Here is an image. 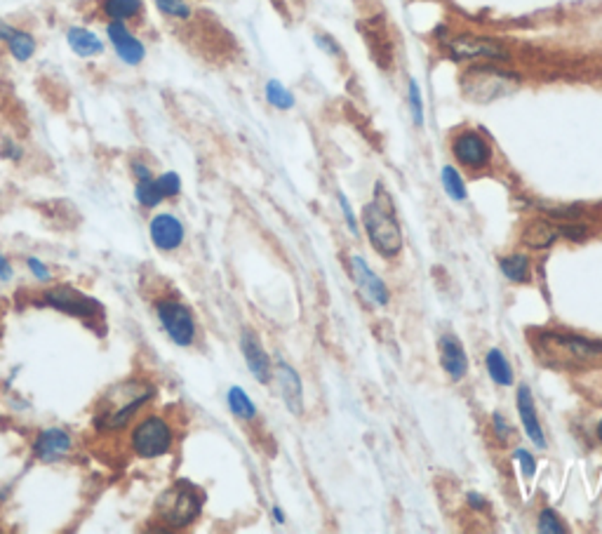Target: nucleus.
<instances>
[{
  "mask_svg": "<svg viewBox=\"0 0 602 534\" xmlns=\"http://www.w3.org/2000/svg\"><path fill=\"white\" fill-rule=\"evenodd\" d=\"M560 236L569 238V241H581V238L586 236V229L584 226H560Z\"/></svg>",
  "mask_w": 602,
  "mask_h": 534,
  "instance_id": "40",
  "label": "nucleus"
},
{
  "mask_svg": "<svg viewBox=\"0 0 602 534\" xmlns=\"http://www.w3.org/2000/svg\"><path fill=\"white\" fill-rule=\"evenodd\" d=\"M107 38L108 43H111L116 56H118L125 67H139V64L147 59V46L132 34V28L128 26V22H108Z\"/></svg>",
  "mask_w": 602,
  "mask_h": 534,
  "instance_id": "11",
  "label": "nucleus"
},
{
  "mask_svg": "<svg viewBox=\"0 0 602 534\" xmlns=\"http://www.w3.org/2000/svg\"><path fill=\"white\" fill-rule=\"evenodd\" d=\"M499 266L504 271V276L511 282H527L529 281V259L525 254H508V257L499 259Z\"/></svg>",
  "mask_w": 602,
  "mask_h": 534,
  "instance_id": "24",
  "label": "nucleus"
},
{
  "mask_svg": "<svg viewBox=\"0 0 602 534\" xmlns=\"http://www.w3.org/2000/svg\"><path fill=\"white\" fill-rule=\"evenodd\" d=\"M447 50L462 62H506L508 50L504 43L487 36L459 34L447 40Z\"/></svg>",
  "mask_w": 602,
  "mask_h": 534,
  "instance_id": "6",
  "label": "nucleus"
},
{
  "mask_svg": "<svg viewBox=\"0 0 602 534\" xmlns=\"http://www.w3.org/2000/svg\"><path fill=\"white\" fill-rule=\"evenodd\" d=\"M151 241L158 250H163V252H172L184 242V226L181 221L177 220L175 214H158L153 217L151 226Z\"/></svg>",
  "mask_w": 602,
  "mask_h": 534,
  "instance_id": "13",
  "label": "nucleus"
},
{
  "mask_svg": "<svg viewBox=\"0 0 602 534\" xmlns=\"http://www.w3.org/2000/svg\"><path fill=\"white\" fill-rule=\"evenodd\" d=\"M339 205H342V210H343V217H346V224H349V229L353 231V233H358V221H355V217H353V210H351L349 200H346V196H343V193H339Z\"/></svg>",
  "mask_w": 602,
  "mask_h": 534,
  "instance_id": "38",
  "label": "nucleus"
},
{
  "mask_svg": "<svg viewBox=\"0 0 602 534\" xmlns=\"http://www.w3.org/2000/svg\"><path fill=\"white\" fill-rule=\"evenodd\" d=\"M156 313L160 325L165 327V332L177 346H191L196 339V323H193L189 306H184L177 299H160L156 304Z\"/></svg>",
  "mask_w": 602,
  "mask_h": 534,
  "instance_id": "8",
  "label": "nucleus"
},
{
  "mask_svg": "<svg viewBox=\"0 0 602 534\" xmlns=\"http://www.w3.org/2000/svg\"><path fill=\"white\" fill-rule=\"evenodd\" d=\"M518 412L520 419H523V426L527 431L529 440L539 447V450H546V436H544V428H541L539 416H536V406L535 398H532V391H529L527 384H520L518 386Z\"/></svg>",
  "mask_w": 602,
  "mask_h": 534,
  "instance_id": "16",
  "label": "nucleus"
},
{
  "mask_svg": "<svg viewBox=\"0 0 602 534\" xmlns=\"http://www.w3.org/2000/svg\"><path fill=\"white\" fill-rule=\"evenodd\" d=\"M315 46L321 47L322 52H327V55H332V56H342V47L337 46V40H334L332 36L318 34V36H315Z\"/></svg>",
  "mask_w": 602,
  "mask_h": 534,
  "instance_id": "36",
  "label": "nucleus"
},
{
  "mask_svg": "<svg viewBox=\"0 0 602 534\" xmlns=\"http://www.w3.org/2000/svg\"><path fill=\"white\" fill-rule=\"evenodd\" d=\"M5 46H7V50H10V55L15 56L17 62H28V59L36 55V47H38V43H36V38L28 34V31L12 26V31L7 34V38H5Z\"/></svg>",
  "mask_w": 602,
  "mask_h": 534,
  "instance_id": "22",
  "label": "nucleus"
},
{
  "mask_svg": "<svg viewBox=\"0 0 602 534\" xmlns=\"http://www.w3.org/2000/svg\"><path fill=\"white\" fill-rule=\"evenodd\" d=\"M560 238V226L551 221H529L527 229L523 231V242L527 248L546 250Z\"/></svg>",
  "mask_w": 602,
  "mask_h": 534,
  "instance_id": "20",
  "label": "nucleus"
},
{
  "mask_svg": "<svg viewBox=\"0 0 602 534\" xmlns=\"http://www.w3.org/2000/svg\"><path fill=\"white\" fill-rule=\"evenodd\" d=\"M438 349H440V365H443V370L450 375V379L459 382V379L466 377L468 358L462 342L456 337H452V334H443L438 342Z\"/></svg>",
  "mask_w": 602,
  "mask_h": 534,
  "instance_id": "15",
  "label": "nucleus"
},
{
  "mask_svg": "<svg viewBox=\"0 0 602 534\" xmlns=\"http://www.w3.org/2000/svg\"><path fill=\"white\" fill-rule=\"evenodd\" d=\"M26 266H28V271H31V276L38 278V281L47 282V281H50V278H52L50 269H47V266L43 264V259H38V257H28V259H26Z\"/></svg>",
  "mask_w": 602,
  "mask_h": 534,
  "instance_id": "34",
  "label": "nucleus"
},
{
  "mask_svg": "<svg viewBox=\"0 0 602 534\" xmlns=\"http://www.w3.org/2000/svg\"><path fill=\"white\" fill-rule=\"evenodd\" d=\"M518 87V76L508 74L506 68L495 67L492 62H483L468 68L462 78V90L468 99L480 104L495 102L499 97L508 95Z\"/></svg>",
  "mask_w": 602,
  "mask_h": 534,
  "instance_id": "3",
  "label": "nucleus"
},
{
  "mask_svg": "<svg viewBox=\"0 0 602 534\" xmlns=\"http://www.w3.org/2000/svg\"><path fill=\"white\" fill-rule=\"evenodd\" d=\"M597 438H600V443H602V419L597 422Z\"/></svg>",
  "mask_w": 602,
  "mask_h": 534,
  "instance_id": "44",
  "label": "nucleus"
},
{
  "mask_svg": "<svg viewBox=\"0 0 602 534\" xmlns=\"http://www.w3.org/2000/svg\"><path fill=\"white\" fill-rule=\"evenodd\" d=\"M264 95H266V102H269L273 108H278V111H290V108L294 107V95L281 83V80H269L264 87Z\"/></svg>",
  "mask_w": 602,
  "mask_h": 534,
  "instance_id": "25",
  "label": "nucleus"
},
{
  "mask_svg": "<svg viewBox=\"0 0 602 534\" xmlns=\"http://www.w3.org/2000/svg\"><path fill=\"white\" fill-rule=\"evenodd\" d=\"M226 400H229V407H231L233 415L240 416V419H245V422H250V419L257 416V407H254V403L250 400V395L245 394L240 386H233L231 391H229V395H226Z\"/></svg>",
  "mask_w": 602,
  "mask_h": 534,
  "instance_id": "27",
  "label": "nucleus"
},
{
  "mask_svg": "<svg viewBox=\"0 0 602 534\" xmlns=\"http://www.w3.org/2000/svg\"><path fill=\"white\" fill-rule=\"evenodd\" d=\"M485 363H487V372H490L492 382L499 384V386H511L513 370L511 365H508L506 355L501 354L499 349H492L490 354H487V358H485Z\"/></svg>",
  "mask_w": 602,
  "mask_h": 534,
  "instance_id": "23",
  "label": "nucleus"
},
{
  "mask_svg": "<svg viewBox=\"0 0 602 534\" xmlns=\"http://www.w3.org/2000/svg\"><path fill=\"white\" fill-rule=\"evenodd\" d=\"M43 302L52 309L62 311V313L76 315V318H83V321H102L104 309L99 302H95L92 297L83 294L80 290H74L68 285L52 287L43 294Z\"/></svg>",
  "mask_w": 602,
  "mask_h": 534,
  "instance_id": "7",
  "label": "nucleus"
},
{
  "mask_svg": "<svg viewBox=\"0 0 602 534\" xmlns=\"http://www.w3.org/2000/svg\"><path fill=\"white\" fill-rule=\"evenodd\" d=\"M440 180H443V189H445V193L452 198V200H456V203H464V200H466L468 198L466 181L462 180V175H459L452 165H445V168H443Z\"/></svg>",
  "mask_w": 602,
  "mask_h": 534,
  "instance_id": "26",
  "label": "nucleus"
},
{
  "mask_svg": "<svg viewBox=\"0 0 602 534\" xmlns=\"http://www.w3.org/2000/svg\"><path fill=\"white\" fill-rule=\"evenodd\" d=\"M273 520H276L278 525H285V513L281 511V508H273Z\"/></svg>",
  "mask_w": 602,
  "mask_h": 534,
  "instance_id": "43",
  "label": "nucleus"
},
{
  "mask_svg": "<svg viewBox=\"0 0 602 534\" xmlns=\"http://www.w3.org/2000/svg\"><path fill=\"white\" fill-rule=\"evenodd\" d=\"M74 440L64 428H46L36 440V457L46 464H55V461L64 459L71 452Z\"/></svg>",
  "mask_w": 602,
  "mask_h": 534,
  "instance_id": "14",
  "label": "nucleus"
},
{
  "mask_svg": "<svg viewBox=\"0 0 602 534\" xmlns=\"http://www.w3.org/2000/svg\"><path fill=\"white\" fill-rule=\"evenodd\" d=\"M130 168H132V175L137 177V181H139V180H148V177H153L151 165H147V163H144V160H132Z\"/></svg>",
  "mask_w": 602,
  "mask_h": 534,
  "instance_id": "39",
  "label": "nucleus"
},
{
  "mask_svg": "<svg viewBox=\"0 0 602 534\" xmlns=\"http://www.w3.org/2000/svg\"><path fill=\"white\" fill-rule=\"evenodd\" d=\"M452 156L468 169H483L492 163V144L475 129H464L452 139Z\"/></svg>",
  "mask_w": 602,
  "mask_h": 534,
  "instance_id": "9",
  "label": "nucleus"
},
{
  "mask_svg": "<svg viewBox=\"0 0 602 534\" xmlns=\"http://www.w3.org/2000/svg\"><path fill=\"white\" fill-rule=\"evenodd\" d=\"M10 278H12V266L10 262L3 257V252H0V281H10Z\"/></svg>",
  "mask_w": 602,
  "mask_h": 534,
  "instance_id": "42",
  "label": "nucleus"
},
{
  "mask_svg": "<svg viewBox=\"0 0 602 534\" xmlns=\"http://www.w3.org/2000/svg\"><path fill=\"white\" fill-rule=\"evenodd\" d=\"M203 508V499L191 483H175L163 495L158 497V518L169 528H186L191 525Z\"/></svg>",
  "mask_w": 602,
  "mask_h": 534,
  "instance_id": "4",
  "label": "nucleus"
},
{
  "mask_svg": "<svg viewBox=\"0 0 602 534\" xmlns=\"http://www.w3.org/2000/svg\"><path fill=\"white\" fill-rule=\"evenodd\" d=\"M351 276H353L355 285L361 290L362 297L374 306L389 304V287L383 285L382 278L362 262V257H351Z\"/></svg>",
  "mask_w": 602,
  "mask_h": 534,
  "instance_id": "12",
  "label": "nucleus"
},
{
  "mask_svg": "<svg viewBox=\"0 0 602 534\" xmlns=\"http://www.w3.org/2000/svg\"><path fill=\"white\" fill-rule=\"evenodd\" d=\"M158 189L163 191L165 198H175L181 191V177L177 172H163V175L156 177Z\"/></svg>",
  "mask_w": 602,
  "mask_h": 534,
  "instance_id": "31",
  "label": "nucleus"
},
{
  "mask_svg": "<svg viewBox=\"0 0 602 534\" xmlns=\"http://www.w3.org/2000/svg\"><path fill=\"white\" fill-rule=\"evenodd\" d=\"M492 424H495V433L499 436L501 443H506L513 433V428L508 426V422H506V416L501 415V412H495V415H492Z\"/></svg>",
  "mask_w": 602,
  "mask_h": 534,
  "instance_id": "35",
  "label": "nucleus"
},
{
  "mask_svg": "<svg viewBox=\"0 0 602 534\" xmlns=\"http://www.w3.org/2000/svg\"><path fill=\"white\" fill-rule=\"evenodd\" d=\"M539 532L563 534V532H567V529H565V525L560 523V518H557L551 508H544V511L539 513Z\"/></svg>",
  "mask_w": 602,
  "mask_h": 534,
  "instance_id": "32",
  "label": "nucleus"
},
{
  "mask_svg": "<svg viewBox=\"0 0 602 534\" xmlns=\"http://www.w3.org/2000/svg\"><path fill=\"white\" fill-rule=\"evenodd\" d=\"M135 198L139 200V205L144 208H156V205L163 203V191L158 189L156 177H148V180H139L135 186Z\"/></svg>",
  "mask_w": 602,
  "mask_h": 534,
  "instance_id": "29",
  "label": "nucleus"
},
{
  "mask_svg": "<svg viewBox=\"0 0 602 534\" xmlns=\"http://www.w3.org/2000/svg\"><path fill=\"white\" fill-rule=\"evenodd\" d=\"M276 379L288 410L294 412V415H301V412H304V391H301V379H299V375L294 372V367H290L288 363H282L281 360L276 370Z\"/></svg>",
  "mask_w": 602,
  "mask_h": 534,
  "instance_id": "17",
  "label": "nucleus"
},
{
  "mask_svg": "<svg viewBox=\"0 0 602 534\" xmlns=\"http://www.w3.org/2000/svg\"><path fill=\"white\" fill-rule=\"evenodd\" d=\"M240 349L245 355V363H248L250 372H252L257 382L266 384L270 379V360L266 355V351L261 349L260 339L254 337L252 332H242L240 339Z\"/></svg>",
  "mask_w": 602,
  "mask_h": 534,
  "instance_id": "18",
  "label": "nucleus"
},
{
  "mask_svg": "<svg viewBox=\"0 0 602 534\" xmlns=\"http://www.w3.org/2000/svg\"><path fill=\"white\" fill-rule=\"evenodd\" d=\"M172 428L165 422L163 416L148 415L144 416L132 431V452L141 459H158V457L168 455L172 450Z\"/></svg>",
  "mask_w": 602,
  "mask_h": 534,
  "instance_id": "5",
  "label": "nucleus"
},
{
  "mask_svg": "<svg viewBox=\"0 0 602 534\" xmlns=\"http://www.w3.org/2000/svg\"><path fill=\"white\" fill-rule=\"evenodd\" d=\"M99 7L108 22H132L144 10V0H102Z\"/></svg>",
  "mask_w": 602,
  "mask_h": 534,
  "instance_id": "21",
  "label": "nucleus"
},
{
  "mask_svg": "<svg viewBox=\"0 0 602 534\" xmlns=\"http://www.w3.org/2000/svg\"><path fill=\"white\" fill-rule=\"evenodd\" d=\"M3 156H5L7 160H12V163H19V160H22V156H24V151H22V147H19L17 141L7 139L5 144H3Z\"/></svg>",
  "mask_w": 602,
  "mask_h": 534,
  "instance_id": "37",
  "label": "nucleus"
},
{
  "mask_svg": "<svg viewBox=\"0 0 602 534\" xmlns=\"http://www.w3.org/2000/svg\"><path fill=\"white\" fill-rule=\"evenodd\" d=\"M151 398H153V388L132 386V391L128 394V398L118 400V403L108 407V410H102V415H99L97 424H99L102 428H108V431H118V428H125L128 424H130L132 416L139 412V407L147 406Z\"/></svg>",
  "mask_w": 602,
  "mask_h": 534,
  "instance_id": "10",
  "label": "nucleus"
},
{
  "mask_svg": "<svg viewBox=\"0 0 602 534\" xmlns=\"http://www.w3.org/2000/svg\"><path fill=\"white\" fill-rule=\"evenodd\" d=\"M535 351L544 358V363L560 370H581L602 363V342H591L563 332H541L535 339Z\"/></svg>",
  "mask_w": 602,
  "mask_h": 534,
  "instance_id": "1",
  "label": "nucleus"
},
{
  "mask_svg": "<svg viewBox=\"0 0 602 534\" xmlns=\"http://www.w3.org/2000/svg\"><path fill=\"white\" fill-rule=\"evenodd\" d=\"M515 461H518V467L520 471H523L525 478H532L536 473V461L527 450H515Z\"/></svg>",
  "mask_w": 602,
  "mask_h": 534,
  "instance_id": "33",
  "label": "nucleus"
},
{
  "mask_svg": "<svg viewBox=\"0 0 602 534\" xmlns=\"http://www.w3.org/2000/svg\"><path fill=\"white\" fill-rule=\"evenodd\" d=\"M466 501L473 511H485V508H487V501H485V497H480L478 492H468Z\"/></svg>",
  "mask_w": 602,
  "mask_h": 534,
  "instance_id": "41",
  "label": "nucleus"
},
{
  "mask_svg": "<svg viewBox=\"0 0 602 534\" xmlns=\"http://www.w3.org/2000/svg\"><path fill=\"white\" fill-rule=\"evenodd\" d=\"M66 43L71 52L80 56V59H95V56L104 55V40L87 26H71L66 31Z\"/></svg>",
  "mask_w": 602,
  "mask_h": 534,
  "instance_id": "19",
  "label": "nucleus"
},
{
  "mask_svg": "<svg viewBox=\"0 0 602 534\" xmlns=\"http://www.w3.org/2000/svg\"><path fill=\"white\" fill-rule=\"evenodd\" d=\"M156 10L168 19H177V22H189L193 17V7L189 0H153Z\"/></svg>",
  "mask_w": 602,
  "mask_h": 534,
  "instance_id": "28",
  "label": "nucleus"
},
{
  "mask_svg": "<svg viewBox=\"0 0 602 534\" xmlns=\"http://www.w3.org/2000/svg\"><path fill=\"white\" fill-rule=\"evenodd\" d=\"M407 104H410L412 111V120L417 128L423 125V99H422V90H419V83L414 78L410 80V87H407Z\"/></svg>",
  "mask_w": 602,
  "mask_h": 534,
  "instance_id": "30",
  "label": "nucleus"
},
{
  "mask_svg": "<svg viewBox=\"0 0 602 534\" xmlns=\"http://www.w3.org/2000/svg\"><path fill=\"white\" fill-rule=\"evenodd\" d=\"M362 224H365L372 248L386 259L398 257L403 250V231H400V221L395 217L389 191L382 184H377L374 196L362 210Z\"/></svg>",
  "mask_w": 602,
  "mask_h": 534,
  "instance_id": "2",
  "label": "nucleus"
}]
</instances>
